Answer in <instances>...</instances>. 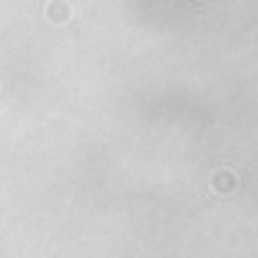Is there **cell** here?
<instances>
[{
	"instance_id": "6da1fadb",
	"label": "cell",
	"mask_w": 258,
	"mask_h": 258,
	"mask_svg": "<svg viewBox=\"0 0 258 258\" xmlns=\"http://www.w3.org/2000/svg\"><path fill=\"white\" fill-rule=\"evenodd\" d=\"M212 189H215V196H232V192L238 189L235 172H232V169H219V172L212 175Z\"/></svg>"
}]
</instances>
